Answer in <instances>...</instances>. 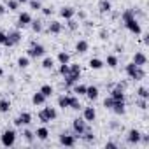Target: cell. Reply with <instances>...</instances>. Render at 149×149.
Returning <instances> with one entry per match:
<instances>
[{
  "label": "cell",
  "instance_id": "6da1fadb",
  "mask_svg": "<svg viewBox=\"0 0 149 149\" xmlns=\"http://www.w3.org/2000/svg\"><path fill=\"white\" fill-rule=\"evenodd\" d=\"M125 72H126V76H128L130 79H133V81H142V79L146 77V70H144V67H139V65H135L133 61L126 63Z\"/></svg>",
  "mask_w": 149,
  "mask_h": 149
},
{
  "label": "cell",
  "instance_id": "7a4b0ae2",
  "mask_svg": "<svg viewBox=\"0 0 149 149\" xmlns=\"http://www.w3.org/2000/svg\"><path fill=\"white\" fill-rule=\"evenodd\" d=\"M16 139H18V133L16 130L13 128H7L2 132V135H0V144H2L4 147H13L16 144Z\"/></svg>",
  "mask_w": 149,
  "mask_h": 149
},
{
  "label": "cell",
  "instance_id": "3957f363",
  "mask_svg": "<svg viewBox=\"0 0 149 149\" xmlns=\"http://www.w3.org/2000/svg\"><path fill=\"white\" fill-rule=\"evenodd\" d=\"M44 54H46V47L37 42H32V46L26 51V56H30V58H42Z\"/></svg>",
  "mask_w": 149,
  "mask_h": 149
},
{
  "label": "cell",
  "instance_id": "277c9868",
  "mask_svg": "<svg viewBox=\"0 0 149 149\" xmlns=\"http://www.w3.org/2000/svg\"><path fill=\"white\" fill-rule=\"evenodd\" d=\"M123 23H125L126 30L132 32L133 35H140V33H142V26H140V23H139L137 18H130V19H126V21H123Z\"/></svg>",
  "mask_w": 149,
  "mask_h": 149
},
{
  "label": "cell",
  "instance_id": "5b68a950",
  "mask_svg": "<svg viewBox=\"0 0 149 149\" xmlns=\"http://www.w3.org/2000/svg\"><path fill=\"white\" fill-rule=\"evenodd\" d=\"M19 40H21V32L16 28V30H11V32L7 33V39H6L4 46H6V47H13V46L19 44Z\"/></svg>",
  "mask_w": 149,
  "mask_h": 149
},
{
  "label": "cell",
  "instance_id": "8992f818",
  "mask_svg": "<svg viewBox=\"0 0 149 149\" xmlns=\"http://www.w3.org/2000/svg\"><path fill=\"white\" fill-rule=\"evenodd\" d=\"M88 128V123L83 119V118H76L72 121V130H74V135L76 137H81V133Z\"/></svg>",
  "mask_w": 149,
  "mask_h": 149
},
{
  "label": "cell",
  "instance_id": "52a82bcc",
  "mask_svg": "<svg viewBox=\"0 0 149 149\" xmlns=\"http://www.w3.org/2000/svg\"><path fill=\"white\" fill-rule=\"evenodd\" d=\"M30 23H32V14H30V13H19V16H18V23H16V28H18V30L26 28Z\"/></svg>",
  "mask_w": 149,
  "mask_h": 149
},
{
  "label": "cell",
  "instance_id": "ba28073f",
  "mask_svg": "<svg viewBox=\"0 0 149 149\" xmlns=\"http://www.w3.org/2000/svg\"><path fill=\"white\" fill-rule=\"evenodd\" d=\"M77 137L76 135H70V133H61L60 135V144L61 146H65V147H74V146H76V140Z\"/></svg>",
  "mask_w": 149,
  "mask_h": 149
},
{
  "label": "cell",
  "instance_id": "9c48e42d",
  "mask_svg": "<svg viewBox=\"0 0 149 149\" xmlns=\"http://www.w3.org/2000/svg\"><path fill=\"white\" fill-rule=\"evenodd\" d=\"M30 123H32V114L26 112V111L21 112V114L14 119V125H16V126H28Z\"/></svg>",
  "mask_w": 149,
  "mask_h": 149
},
{
  "label": "cell",
  "instance_id": "30bf717a",
  "mask_svg": "<svg viewBox=\"0 0 149 149\" xmlns=\"http://www.w3.org/2000/svg\"><path fill=\"white\" fill-rule=\"evenodd\" d=\"M109 97H112L114 100H125V84H121V83H119L116 88H112Z\"/></svg>",
  "mask_w": 149,
  "mask_h": 149
},
{
  "label": "cell",
  "instance_id": "8fae6325",
  "mask_svg": "<svg viewBox=\"0 0 149 149\" xmlns=\"http://www.w3.org/2000/svg\"><path fill=\"white\" fill-rule=\"evenodd\" d=\"M140 137H142V132H139L137 128H132V130H128L126 140H128V144H139L140 142Z\"/></svg>",
  "mask_w": 149,
  "mask_h": 149
},
{
  "label": "cell",
  "instance_id": "7c38bea8",
  "mask_svg": "<svg viewBox=\"0 0 149 149\" xmlns=\"http://www.w3.org/2000/svg\"><path fill=\"white\" fill-rule=\"evenodd\" d=\"M83 119H84L86 123H93V121L97 119V111H95V107H84V111H83Z\"/></svg>",
  "mask_w": 149,
  "mask_h": 149
},
{
  "label": "cell",
  "instance_id": "4fadbf2b",
  "mask_svg": "<svg viewBox=\"0 0 149 149\" xmlns=\"http://www.w3.org/2000/svg\"><path fill=\"white\" fill-rule=\"evenodd\" d=\"M132 61H133L135 65H139V67H146V65H147V56H146L142 51H137V53L133 54Z\"/></svg>",
  "mask_w": 149,
  "mask_h": 149
},
{
  "label": "cell",
  "instance_id": "5bb4252c",
  "mask_svg": "<svg viewBox=\"0 0 149 149\" xmlns=\"http://www.w3.org/2000/svg\"><path fill=\"white\" fill-rule=\"evenodd\" d=\"M114 114H118V116H123L125 112H126V105H125V100H114V105H112V109H111Z\"/></svg>",
  "mask_w": 149,
  "mask_h": 149
},
{
  "label": "cell",
  "instance_id": "9a60e30c",
  "mask_svg": "<svg viewBox=\"0 0 149 149\" xmlns=\"http://www.w3.org/2000/svg\"><path fill=\"white\" fill-rule=\"evenodd\" d=\"M88 49H90V42L88 40L81 39V40L76 42V53L77 54H84V53H88Z\"/></svg>",
  "mask_w": 149,
  "mask_h": 149
},
{
  "label": "cell",
  "instance_id": "2e32d148",
  "mask_svg": "<svg viewBox=\"0 0 149 149\" xmlns=\"http://www.w3.org/2000/svg\"><path fill=\"white\" fill-rule=\"evenodd\" d=\"M98 95H100V90H98L97 86H86V97H88L91 102L98 100Z\"/></svg>",
  "mask_w": 149,
  "mask_h": 149
},
{
  "label": "cell",
  "instance_id": "e0dca14e",
  "mask_svg": "<svg viewBox=\"0 0 149 149\" xmlns=\"http://www.w3.org/2000/svg\"><path fill=\"white\" fill-rule=\"evenodd\" d=\"M83 105L79 102V97L77 95H68V109H74V111H79Z\"/></svg>",
  "mask_w": 149,
  "mask_h": 149
},
{
  "label": "cell",
  "instance_id": "ac0fdd59",
  "mask_svg": "<svg viewBox=\"0 0 149 149\" xmlns=\"http://www.w3.org/2000/svg\"><path fill=\"white\" fill-rule=\"evenodd\" d=\"M46 100H47V98H46L40 91H35V93L32 95V104H33V105H37V107L44 105V104H46Z\"/></svg>",
  "mask_w": 149,
  "mask_h": 149
},
{
  "label": "cell",
  "instance_id": "d6986e66",
  "mask_svg": "<svg viewBox=\"0 0 149 149\" xmlns=\"http://www.w3.org/2000/svg\"><path fill=\"white\" fill-rule=\"evenodd\" d=\"M47 30H49V33H53V35H60L61 30H63V25H61L60 21H51Z\"/></svg>",
  "mask_w": 149,
  "mask_h": 149
},
{
  "label": "cell",
  "instance_id": "ffe728a7",
  "mask_svg": "<svg viewBox=\"0 0 149 149\" xmlns=\"http://www.w3.org/2000/svg\"><path fill=\"white\" fill-rule=\"evenodd\" d=\"M33 133H35V137H37L39 140H47V137H49V130H47V126H39Z\"/></svg>",
  "mask_w": 149,
  "mask_h": 149
},
{
  "label": "cell",
  "instance_id": "44dd1931",
  "mask_svg": "<svg viewBox=\"0 0 149 149\" xmlns=\"http://www.w3.org/2000/svg\"><path fill=\"white\" fill-rule=\"evenodd\" d=\"M60 16L63 19H72L74 16H76V11H74V7H61L60 9Z\"/></svg>",
  "mask_w": 149,
  "mask_h": 149
},
{
  "label": "cell",
  "instance_id": "7402d4cb",
  "mask_svg": "<svg viewBox=\"0 0 149 149\" xmlns=\"http://www.w3.org/2000/svg\"><path fill=\"white\" fill-rule=\"evenodd\" d=\"M42 112L46 114V118H47L49 121H54V119L58 118V111H56L54 107H44V109H42Z\"/></svg>",
  "mask_w": 149,
  "mask_h": 149
},
{
  "label": "cell",
  "instance_id": "603a6c76",
  "mask_svg": "<svg viewBox=\"0 0 149 149\" xmlns=\"http://www.w3.org/2000/svg\"><path fill=\"white\" fill-rule=\"evenodd\" d=\"M109 68H116L118 67V63H119V60H118V56L116 54H107V58H105V61H104Z\"/></svg>",
  "mask_w": 149,
  "mask_h": 149
},
{
  "label": "cell",
  "instance_id": "cb8c5ba5",
  "mask_svg": "<svg viewBox=\"0 0 149 149\" xmlns=\"http://www.w3.org/2000/svg\"><path fill=\"white\" fill-rule=\"evenodd\" d=\"M88 65H90L91 70H100L105 63H104V60H100V58H91V60L88 61Z\"/></svg>",
  "mask_w": 149,
  "mask_h": 149
},
{
  "label": "cell",
  "instance_id": "d4e9b609",
  "mask_svg": "<svg viewBox=\"0 0 149 149\" xmlns=\"http://www.w3.org/2000/svg\"><path fill=\"white\" fill-rule=\"evenodd\" d=\"M39 91L46 97V98H49V97H53V93H54V88L51 86V84H42L40 88H39Z\"/></svg>",
  "mask_w": 149,
  "mask_h": 149
},
{
  "label": "cell",
  "instance_id": "484cf974",
  "mask_svg": "<svg viewBox=\"0 0 149 149\" xmlns=\"http://www.w3.org/2000/svg\"><path fill=\"white\" fill-rule=\"evenodd\" d=\"M72 91L76 93L77 97H83V95H86V84H79V83H76L72 86Z\"/></svg>",
  "mask_w": 149,
  "mask_h": 149
},
{
  "label": "cell",
  "instance_id": "4316f807",
  "mask_svg": "<svg viewBox=\"0 0 149 149\" xmlns=\"http://www.w3.org/2000/svg\"><path fill=\"white\" fill-rule=\"evenodd\" d=\"M53 67H54V58L46 56V58L42 60V68H44V70H53Z\"/></svg>",
  "mask_w": 149,
  "mask_h": 149
},
{
  "label": "cell",
  "instance_id": "83f0119b",
  "mask_svg": "<svg viewBox=\"0 0 149 149\" xmlns=\"http://www.w3.org/2000/svg\"><path fill=\"white\" fill-rule=\"evenodd\" d=\"M9 111H11V102H9L7 98H0V112L6 114V112H9Z\"/></svg>",
  "mask_w": 149,
  "mask_h": 149
},
{
  "label": "cell",
  "instance_id": "f1b7e54d",
  "mask_svg": "<svg viewBox=\"0 0 149 149\" xmlns=\"http://www.w3.org/2000/svg\"><path fill=\"white\" fill-rule=\"evenodd\" d=\"M56 60H58V63H70V54L67 51H60Z\"/></svg>",
  "mask_w": 149,
  "mask_h": 149
},
{
  "label": "cell",
  "instance_id": "f546056e",
  "mask_svg": "<svg viewBox=\"0 0 149 149\" xmlns=\"http://www.w3.org/2000/svg\"><path fill=\"white\" fill-rule=\"evenodd\" d=\"M98 9H100V13H111V9H112L111 0H102V2L98 4Z\"/></svg>",
  "mask_w": 149,
  "mask_h": 149
},
{
  "label": "cell",
  "instance_id": "4dcf8cb0",
  "mask_svg": "<svg viewBox=\"0 0 149 149\" xmlns=\"http://www.w3.org/2000/svg\"><path fill=\"white\" fill-rule=\"evenodd\" d=\"M58 107L60 109H68V95L58 97Z\"/></svg>",
  "mask_w": 149,
  "mask_h": 149
},
{
  "label": "cell",
  "instance_id": "1f68e13d",
  "mask_svg": "<svg viewBox=\"0 0 149 149\" xmlns=\"http://www.w3.org/2000/svg\"><path fill=\"white\" fill-rule=\"evenodd\" d=\"M68 68H70L68 74H76V76H81V72H83L79 63H68Z\"/></svg>",
  "mask_w": 149,
  "mask_h": 149
},
{
  "label": "cell",
  "instance_id": "d6a6232c",
  "mask_svg": "<svg viewBox=\"0 0 149 149\" xmlns=\"http://www.w3.org/2000/svg\"><path fill=\"white\" fill-rule=\"evenodd\" d=\"M30 65V56H19L18 58V67L19 68H26Z\"/></svg>",
  "mask_w": 149,
  "mask_h": 149
},
{
  "label": "cell",
  "instance_id": "836d02e7",
  "mask_svg": "<svg viewBox=\"0 0 149 149\" xmlns=\"http://www.w3.org/2000/svg\"><path fill=\"white\" fill-rule=\"evenodd\" d=\"M23 139H25L28 144H32V142H33V139H35V133H33L32 130H23Z\"/></svg>",
  "mask_w": 149,
  "mask_h": 149
},
{
  "label": "cell",
  "instance_id": "e575fe53",
  "mask_svg": "<svg viewBox=\"0 0 149 149\" xmlns=\"http://www.w3.org/2000/svg\"><path fill=\"white\" fill-rule=\"evenodd\" d=\"M81 137H83V140H86V142H91V140L95 139V135H93V132H91L90 128H86V130L81 133Z\"/></svg>",
  "mask_w": 149,
  "mask_h": 149
},
{
  "label": "cell",
  "instance_id": "d590c367",
  "mask_svg": "<svg viewBox=\"0 0 149 149\" xmlns=\"http://www.w3.org/2000/svg\"><path fill=\"white\" fill-rule=\"evenodd\" d=\"M6 7H7L9 11H18V7H19V2H18V0H7Z\"/></svg>",
  "mask_w": 149,
  "mask_h": 149
},
{
  "label": "cell",
  "instance_id": "8d00e7d4",
  "mask_svg": "<svg viewBox=\"0 0 149 149\" xmlns=\"http://www.w3.org/2000/svg\"><path fill=\"white\" fill-rule=\"evenodd\" d=\"M30 26H32V30H33L35 33H40V32H42V23H40V21H37V19H35V21L32 19Z\"/></svg>",
  "mask_w": 149,
  "mask_h": 149
},
{
  "label": "cell",
  "instance_id": "74e56055",
  "mask_svg": "<svg viewBox=\"0 0 149 149\" xmlns=\"http://www.w3.org/2000/svg\"><path fill=\"white\" fill-rule=\"evenodd\" d=\"M137 95H139V98H149V91H147V88L146 86H140L139 90H137Z\"/></svg>",
  "mask_w": 149,
  "mask_h": 149
},
{
  "label": "cell",
  "instance_id": "f35d334b",
  "mask_svg": "<svg viewBox=\"0 0 149 149\" xmlns=\"http://www.w3.org/2000/svg\"><path fill=\"white\" fill-rule=\"evenodd\" d=\"M121 18H123V21H126V19H130V18H135V9H126V11L121 14Z\"/></svg>",
  "mask_w": 149,
  "mask_h": 149
},
{
  "label": "cell",
  "instance_id": "ab89813d",
  "mask_svg": "<svg viewBox=\"0 0 149 149\" xmlns=\"http://www.w3.org/2000/svg\"><path fill=\"white\" fill-rule=\"evenodd\" d=\"M58 72H60V76H67V74L70 72V68H68V63H60V68H58Z\"/></svg>",
  "mask_w": 149,
  "mask_h": 149
},
{
  "label": "cell",
  "instance_id": "60d3db41",
  "mask_svg": "<svg viewBox=\"0 0 149 149\" xmlns=\"http://www.w3.org/2000/svg\"><path fill=\"white\" fill-rule=\"evenodd\" d=\"M112 105H114V98H112V97H107V98L104 100V107L111 111V109H112Z\"/></svg>",
  "mask_w": 149,
  "mask_h": 149
},
{
  "label": "cell",
  "instance_id": "b9f144b4",
  "mask_svg": "<svg viewBox=\"0 0 149 149\" xmlns=\"http://www.w3.org/2000/svg\"><path fill=\"white\" fill-rule=\"evenodd\" d=\"M30 7H32L33 11H40V9H42V4L39 2V0H30Z\"/></svg>",
  "mask_w": 149,
  "mask_h": 149
},
{
  "label": "cell",
  "instance_id": "7bdbcfd3",
  "mask_svg": "<svg viewBox=\"0 0 149 149\" xmlns=\"http://www.w3.org/2000/svg\"><path fill=\"white\" fill-rule=\"evenodd\" d=\"M137 105H139V107H140L142 111H146V109H147V100H146V98H139Z\"/></svg>",
  "mask_w": 149,
  "mask_h": 149
},
{
  "label": "cell",
  "instance_id": "ee69618b",
  "mask_svg": "<svg viewBox=\"0 0 149 149\" xmlns=\"http://www.w3.org/2000/svg\"><path fill=\"white\" fill-rule=\"evenodd\" d=\"M67 26H68L70 30H76V28H77L79 25H77L76 21H74V18H72V19H67Z\"/></svg>",
  "mask_w": 149,
  "mask_h": 149
},
{
  "label": "cell",
  "instance_id": "f6af8a7d",
  "mask_svg": "<svg viewBox=\"0 0 149 149\" xmlns=\"http://www.w3.org/2000/svg\"><path fill=\"white\" fill-rule=\"evenodd\" d=\"M37 116H39V119H40V123H44V125H47V123H49V119L46 118V114H44L42 111H39V114H37Z\"/></svg>",
  "mask_w": 149,
  "mask_h": 149
},
{
  "label": "cell",
  "instance_id": "bcb514c9",
  "mask_svg": "<svg viewBox=\"0 0 149 149\" xmlns=\"http://www.w3.org/2000/svg\"><path fill=\"white\" fill-rule=\"evenodd\" d=\"M6 39H7V32H4V30H0V46H4Z\"/></svg>",
  "mask_w": 149,
  "mask_h": 149
},
{
  "label": "cell",
  "instance_id": "7dc6e473",
  "mask_svg": "<svg viewBox=\"0 0 149 149\" xmlns=\"http://www.w3.org/2000/svg\"><path fill=\"white\" fill-rule=\"evenodd\" d=\"M42 14L44 16H51L53 14V7H42Z\"/></svg>",
  "mask_w": 149,
  "mask_h": 149
},
{
  "label": "cell",
  "instance_id": "c3c4849f",
  "mask_svg": "<svg viewBox=\"0 0 149 149\" xmlns=\"http://www.w3.org/2000/svg\"><path fill=\"white\" fill-rule=\"evenodd\" d=\"M6 11H7V7H6L4 4H0V18H2V16L6 14Z\"/></svg>",
  "mask_w": 149,
  "mask_h": 149
},
{
  "label": "cell",
  "instance_id": "681fc988",
  "mask_svg": "<svg viewBox=\"0 0 149 149\" xmlns=\"http://www.w3.org/2000/svg\"><path fill=\"white\" fill-rule=\"evenodd\" d=\"M105 147H107V149H116V147H118V144H114V142H107V144H105Z\"/></svg>",
  "mask_w": 149,
  "mask_h": 149
},
{
  "label": "cell",
  "instance_id": "f907efd6",
  "mask_svg": "<svg viewBox=\"0 0 149 149\" xmlns=\"http://www.w3.org/2000/svg\"><path fill=\"white\" fill-rule=\"evenodd\" d=\"M105 35H107V33H105V32H104V30H102V32H100V39H107V37H105Z\"/></svg>",
  "mask_w": 149,
  "mask_h": 149
},
{
  "label": "cell",
  "instance_id": "816d5d0a",
  "mask_svg": "<svg viewBox=\"0 0 149 149\" xmlns=\"http://www.w3.org/2000/svg\"><path fill=\"white\" fill-rule=\"evenodd\" d=\"M2 77H4V68L0 67V79H2Z\"/></svg>",
  "mask_w": 149,
  "mask_h": 149
},
{
  "label": "cell",
  "instance_id": "f5cc1de1",
  "mask_svg": "<svg viewBox=\"0 0 149 149\" xmlns=\"http://www.w3.org/2000/svg\"><path fill=\"white\" fill-rule=\"evenodd\" d=\"M18 2H19V4H26V2H28V0H18Z\"/></svg>",
  "mask_w": 149,
  "mask_h": 149
},
{
  "label": "cell",
  "instance_id": "db71d44e",
  "mask_svg": "<svg viewBox=\"0 0 149 149\" xmlns=\"http://www.w3.org/2000/svg\"><path fill=\"white\" fill-rule=\"evenodd\" d=\"M28 2H30V0H28Z\"/></svg>",
  "mask_w": 149,
  "mask_h": 149
}]
</instances>
